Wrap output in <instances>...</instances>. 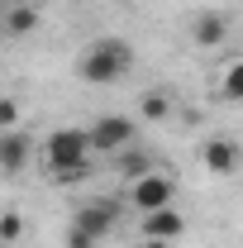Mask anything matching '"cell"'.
Returning <instances> with one entry per match:
<instances>
[{"instance_id": "obj_15", "label": "cell", "mask_w": 243, "mask_h": 248, "mask_svg": "<svg viewBox=\"0 0 243 248\" xmlns=\"http://www.w3.org/2000/svg\"><path fill=\"white\" fill-rule=\"evenodd\" d=\"M19 124H24L19 100H15V95H0V134H10V129H19Z\"/></svg>"}, {"instance_id": "obj_13", "label": "cell", "mask_w": 243, "mask_h": 248, "mask_svg": "<svg viewBox=\"0 0 243 248\" xmlns=\"http://www.w3.org/2000/svg\"><path fill=\"white\" fill-rule=\"evenodd\" d=\"M38 29V10L33 5H10L5 10V33H33Z\"/></svg>"}, {"instance_id": "obj_5", "label": "cell", "mask_w": 243, "mask_h": 248, "mask_svg": "<svg viewBox=\"0 0 243 248\" xmlns=\"http://www.w3.org/2000/svg\"><path fill=\"white\" fill-rule=\"evenodd\" d=\"M120 215H124L120 201H81V205L72 210V224H76V229H86L91 239L105 244V239L120 229Z\"/></svg>"}, {"instance_id": "obj_14", "label": "cell", "mask_w": 243, "mask_h": 248, "mask_svg": "<svg viewBox=\"0 0 243 248\" xmlns=\"http://www.w3.org/2000/svg\"><path fill=\"white\" fill-rule=\"evenodd\" d=\"M24 239V215L19 210H5L0 215V244H19Z\"/></svg>"}, {"instance_id": "obj_11", "label": "cell", "mask_w": 243, "mask_h": 248, "mask_svg": "<svg viewBox=\"0 0 243 248\" xmlns=\"http://www.w3.org/2000/svg\"><path fill=\"white\" fill-rule=\"evenodd\" d=\"M167 115H172V95L167 91H143L138 95V120L143 124H162Z\"/></svg>"}, {"instance_id": "obj_18", "label": "cell", "mask_w": 243, "mask_h": 248, "mask_svg": "<svg viewBox=\"0 0 243 248\" xmlns=\"http://www.w3.org/2000/svg\"><path fill=\"white\" fill-rule=\"evenodd\" d=\"M5 10H10V5H5V0H0V29H5Z\"/></svg>"}, {"instance_id": "obj_12", "label": "cell", "mask_w": 243, "mask_h": 248, "mask_svg": "<svg viewBox=\"0 0 243 248\" xmlns=\"http://www.w3.org/2000/svg\"><path fill=\"white\" fill-rule=\"evenodd\" d=\"M115 172H120L124 182H138V177H148V172H152V153H143V148H138V153L124 148L120 162H115Z\"/></svg>"}, {"instance_id": "obj_7", "label": "cell", "mask_w": 243, "mask_h": 248, "mask_svg": "<svg viewBox=\"0 0 243 248\" xmlns=\"http://www.w3.org/2000/svg\"><path fill=\"white\" fill-rule=\"evenodd\" d=\"M29 162H33L29 129H10V134H0V177H19Z\"/></svg>"}, {"instance_id": "obj_4", "label": "cell", "mask_w": 243, "mask_h": 248, "mask_svg": "<svg viewBox=\"0 0 243 248\" xmlns=\"http://www.w3.org/2000/svg\"><path fill=\"white\" fill-rule=\"evenodd\" d=\"M124 201H129V205H134L138 215H152V210H162V205H177V177H172V172H157V167H152L148 177L129 182Z\"/></svg>"}, {"instance_id": "obj_2", "label": "cell", "mask_w": 243, "mask_h": 248, "mask_svg": "<svg viewBox=\"0 0 243 248\" xmlns=\"http://www.w3.org/2000/svg\"><path fill=\"white\" fill-rule=\"evenodd\" d=\"M129 72H134V48H129V38H115V33L91 38L76 58V77L86 86H115Z\"/></svg>"}, {"instance_id": "obj_9", "label": "cell", "mask_w": 243, "mask_h": 248, "mask_svg": "<svg viewBox=\"0 0 243 248\" xmlns=\"http://www.w3.org/2000/svg\"><path fill=\"white\" fill-rule=\"evenodd\" d=\"M224 38H229V19H224L219 10H200V15L191 19V43H196V48L214 53V48H224Z\"/></svg>"}, {"instance_id": "obj_10", "label": "cell", "mask_w": 243, "mask_h": 248, "mask_svg": "<svg viewBox=\"0 0 243 248\" xmlns=\"http://www.w3.org/2000/svg\"><path fill=\"white\" fill-rule=\"evenodd\" d=\"M214 95L229 100V105H243V58H234V62L219 67V77H214Z\"/></svg>"}, {"instance_id": "obj_6", "label": "cell", "mask_w": 243, "mask_h": 248, "mask_svg": "<svg viewBox=\"0 0 243 248\" xmlns=\"http://www.w3.org/2000/svg\"><path fill=\"white\" fill-rule=\"evenodd\" d=\"M200 162H205L210 177H234V172H243V148L234 139H205Z\"/></svg>"}, {"instance_id": "obj_3", "label": "cell", "mask_w": 243, "mask_h": 248, "mask_svg": "<svg viewBox=\"0 0 243 248\" xmlns=\"http://www.w3.org/2000/svg\"><path fill=\"white\" fill-rule=\"evenodd\" d=\"M86 134H91L95 157H120L124 148H134V139H138V120H134V115H100Z\"/></svg>"}, {"instance_id": "obj_16", "label": "cell", "mask_w": 243, "mask_h": 248, "mask_svg": "<svg viewBox=\"0 0 243 248\" xmlns=\"http://www.w3.org/2000/svg\"><path fill=\"white\" fill-rule=\"evenodd\" d=\"M62 248H100V239H91V234H86V229H76V224H67Z\"/></svg>"}, {"instance_id": "obj_17", "label": "cell", "mask_w": 243, "mask_h": 248, "mask_svg": "<svg viewBox=\"0 0 243 248\" xmlns=\"http://www.w3.org/2000/svg\"><path fill=\"white\" fill-rule=\"evenodd\" d=\"M138 248H177V244H167V239H138Z\"/></svg>"}, {"instance_id": "obj_1", "label": "cell", "mask_w": 243, "mask_h": 248, "mask_svg": "<svg viewBox=\"0 0 243 248\" xmlns=\"http://www.w3.org/2000/svg\"><path fill=\"white\" fill-rule=\"evenodd\" d=\"M43 167L53 182H81L86 172L95 167V148H91V134L86 129H58L43 139Z\"/></svg>"}, {"instance_id": "obj_8", "label": "cell", "mask_w": 243, "mask_h": 248, "mask_svg": "<svg viewBox=\"0 0 243 248\" xmlns=\"http://www.w3.org/2000/svg\"><path fill=\"white\" fill-rule=\"evenodd\" d=\"M182 234H186V215L177 205H162L152 215H138V239H167V244H177Z\"/></svg>"}]
</instances>
